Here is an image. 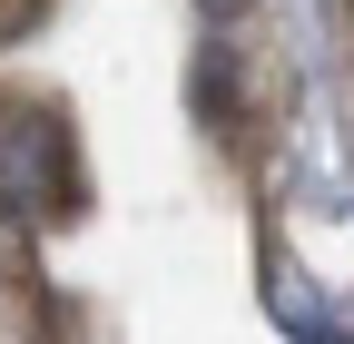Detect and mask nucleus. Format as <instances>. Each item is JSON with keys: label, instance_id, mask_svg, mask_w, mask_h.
<instances>
[{"label": "nucleus", "instance_id": "f03ea898", "mask_svg": "<svg viewBox=\"0 0 354 344\" xmlns=\"http://www.w3.org/2000/svg\"><path fill=\"white\" fill-rule=\"evenodd\" d=\"M197 10H207V20H246L256 0H197Z\"/></svg>", "mask_w": 354, "mask_h": 344}, {"label": "nucleus", "instance_id": "f257e3e1", "mask_svg": "<svg viewBox=\"0 0 354 344\" xmlns=\"http://www.w3.org/2000/svg\"><path fill=\"white\" fill-rule=\"evenodd\" d=\"M69 197V138L59 118H0V217H50V207Z\"/></svg>", "mask_w": 354, "mask_h": 344}]
</instances>
